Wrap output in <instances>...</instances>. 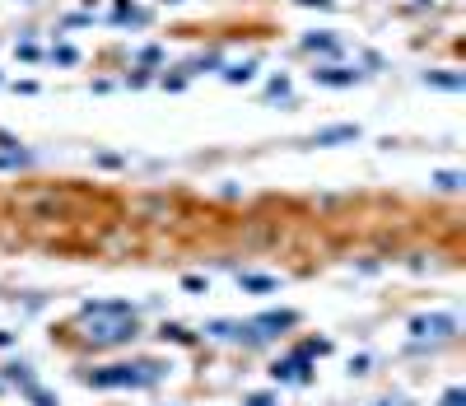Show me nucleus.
<instances>
[{
    "instance_id": "2",
    "label": "nucleus",
    "mask_w": 466,
    "mask_h": 406,
    "mask_svg": "<svg viewBox=\"0 0 466 406\" xmlns=\"http://www.w3.org/2000/svg\"><path fill=\"white\" fill-rule=\"evenodd\" d=\"M312 350H326V346L317 341V346H308V350H299V355H289V360H280V364H275L271 373H275L280 383H294V378H308V355H312Z\"/></svg>"
},
{
    "instance_id": "1",
    "label": "nucleus",
    "mask_w": 466,
    "mask_h": 406,
    "mask_svg": "<svg viewBox=\"0 0 466 406\" xmlns=\"http://www.w3.org/2000/svg\"><path fill=\"white\" fill-rule=\"evenodd\" d=\"M159 373H164V364H154V360H144V364H112V369L89 373V383L93 388H144V383H154Z\"/></svg>"
},
{
    "instance_id": "3",
    "label": "nucleus",
    "mask_w": 466,
    "mask_h": 406,
    "mask_svg": "<svg viewBox=\"0 0 466 406\" xmlns=\"http://www.w3.org/2000/svg\"><path fill=\"white\" fill-rule=\"evenodd\" d=\"M411 332H415V337H453L457 322H453L448 313H433V317H415Z\"/></svg>"
},
{
    "instance_id": "11",
    "label": "nucleus",
    "mask_w": 466,
    "mask_h": 406,
    "mask_svg": "<svg viewBox=\"0 0 466 406\" xmlns=\"http://www.w3.org/2000/svg\"><path fill=\"white\" fill-rule=\"evenodd\" d=\"M462 402H466V393H462V388H453V393L443 397V406H462Z\"/></svg>"
},
{
    "instance_id": "9",
    "label": "nucleus",
    "mask_w": 466,
    "mask_h": 406,
    "mask_svg": "<svg viewBox=\"0 0 466 406\" xmlns=\"http://www.w3.org/2000/svg\"><path fill=\"white\" fill-rule=\"evenodd\" d=\"M433 182H438L443 192H457V187H462V173H438V178H433Z\"/></svg>"
},
{
    "instance_id": "4",
    "label": "nucleus",
    "mask_w": 466,
    "mask_h": 406,
    "mask_svg": "<svg viewBox=\"0 0 466 406\" xmlns=\"http://www.w3.org/2000/svg\"><path fill=\"white\" fill-rule=\"evenodd\" d=\"M359 126H331V131H317V145H336V140H355Z\"/></svg>"
},
{
    "instance_id": "12",
    "label": "nucleus",
    "mask_w": 466,
    "mask_h": 406,
    "mask_svg": "<svg viewBox=\"0 0 466 406\" xmlns=\"http://www.w3.org/2000/svg\"><path fill=\"white\" fill-rule=\"evenodd\" d=\"M247 406H275V397H266V393H256V397H247Z\"/></svg>"
},
{
    "instance_id": "5",
    "label": "nucleus",
    "mask_w": 466,
    "mask_h": 406,
    "mask_svg": "<svg viewBox=\"0 0 466 406\" xmlns=\"http://www.w3.org/2000/svg\"><path fill=\"white\" fill-rule=\"evenodd\" d=\"M238 281H243V290H256V294L275 290V281H271V276H238Z\"/></svg>"
},
{
    "instance_id": "10",
    "label": "nucleus",
    "mask_w": 466,
    "mask_h": 406,
    "mask_svg": "<svg viewBox=\"0 0 466 406\" xmlns=\"http://www.w3.org/2000/svg\"><path fill=\"white\" fill-rule=\"evenodd\" d=\"M429 84H438V89H462V75H429Z\"/></svg>"
},
{
    "instance_id": "8",
    "label": "nucleus",
    "mask_w": 466,
    "mask_h": 406,
    "mask_svg": "<svg viewBox=\"0 0 466 406\" xmlns=\"http://www.w3.org/2000/svg\"><path fill=\"white\" fill-rule=\"evenodd\" d=\"M303 47H308V52H317V47H322V52H336V38H303Z\"/></svg>"
},
{
    "instance_id": "7",
    "label": "nucleus",
    "mask_w": 466,
    "mask_h": 406,
    "mask_svg": "<svg viewBox=\"0 0 466 406\" xmlns=\"http://www.w3.org/2000/svg\"><path fill=\"white\" fill-rule=\"evenodd\" d=\"M252 70H256V61H243V66H229V70H224V79L238 84V79H252Z\"/></svg>"
},
{
    "instance_id": "6",
    "label": "nucleus",
    "mask_w": 466,
    "mask_h": 406,
    "mask_svg": "<svg viewBox=\"0 0 466 406\" xmlns=\"http://www.w3.org/2000/svg\"><path fill=\"white\" fill-rule=\"evenodd\" d=\"M317 79H322V84H355L350 70H317Z\"/></svg>"
}]
</instances>
